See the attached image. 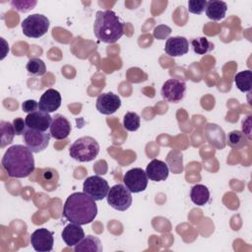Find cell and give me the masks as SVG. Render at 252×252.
Returning <instances> with one entry per match:
<instances>
[{"mask_svg":"<svg viewBox=\"0 0 252 252\" xmlns=\"http://www.w3.org/2000/svg\"><path fill=\"white\" fill-rule=\"evenodd\" d=\"M145 171L150 180L158 182L163 181L168 177L169 168L164 161L154 158L149 162Z\"/></svg>","mask_w":252,"mask_h":252,"instance_id":"obj_17","label":"cell"},{"mask_svg":"<svg viewBox=\"0 0 252 252\" xmlns=\"http://www.w3.org/2000/svg\"><path fill=\"white\" fill-rule=\"evenodd\" d=\"M164 51L172 57L185 55L189 51V41L184 36L169 37L165 42Z\"/></svg>","mask_w":252,"mask_h":252,"instance_id":"obj_16","label":"cell"},{"mask_svg":"<svg viewBox=\"0 0 252 252\" xmlns=\"http://www.w3.org/2000/svg\"><path fill=\"white\" fill-rule=\"evenodd\" d=\"M227 5L223 1H207L206 15L210 20L220 21L225 17Z\"/></svg>","mask_w":252,"mask_h":252,"instance_id":"obj_19","label":"cell"},{"mask_svg":"<svg viewBox=\"0 0 252 252\" xmlns=\"http://www.w3.org/2000/svg\"><path fill=\"white\" fill-rule=\"evenodd\" d=\"M13 127H14V130H15V133L16 135H24V133L26 132V130L28 129L27 127V124H26V121L21 118V117H18V118H15L13 120Z\"/></svg>","mask_w":252,"mask_h":252,"instance_id":"obj_30","label":"cell"},{"mask_svg":"<svg viewBox=\"0 0 252 252\" xmlns=\"http://www.w3.org/2000/svg\"><path fill=\"white\" fill-rule=\"evenodd\" d=\"M61 105V94L54 89L46 90L38 101V110L51 113L57 110Z\"/></svg>","mask_w":252,"mask_h":252,"instance_id":"obj_14","label":"cell"},{"mask_svg":"<svg viewBox=\"0 0 252 252\" xmlns=\"http://www.w3.org/2000/svg\"><path fill=\"white\" fill-rule=\"evenodd\" d=\"M61 236L65 244L69 247H72L77 245L86 235L84 229L80 224L70 222L63 228Z\"/></svg>","mask_w":252,"mask_h":252,"instance_id":"obj_18","label":"cell"},{"mask_svg":"<svg viewBox=\"0 0 252 252\" xmlns=\"http://www.w3.org/2000/svg\"><path fill=\"white\" fill-rule=\"evenodd\" d=\"M148 179L145 170L140 167H134L124 174L123 183L131 193H140L147 188Z\"/></svg>","mask_w":252,"mask_h":252,"instance_id":"obj_9","label":"cell"},{"mask_svg":"<svg viewBox=\"0 0 252 252\" xmlns=\"http://www.w3.org/2000/svg\"><path fill=\"white\" fill-rule=\"evenodd\" d=\"M226 142L230 148L234 150H239L247 145V138L242 131L233 130L228 133Z\"/></svg>","mask_w":252,"mask_h":252,"instance_id":"obj_24","label":"cell"},{"mask_svg":"<svg viewBox=\"0 0 252 252\" xmlns=\"http://www.w3.org/2000/svg\"><path fill=\"white\" fill-rule=\"evenodd\" d=\"M95 106L99 113L110 115L120 108L121 99L117 94L113 93H102L97 96Z\"/></svg>","mask_w":252,"mask_h":252,"instance_id":"obj_12","label":"cell"},{"mask_svg":"<svg viewBox=\"0 0 252 252\" xmlns=\"http://www.w3.org/2000/svg\"><path fill=\"white\" fill-rule=\"evenodd\" d=\"M49 28V20L42 14H32L22 22L23 33L28 37L39 38L43 36Z\"/></svg>","mask_w":252,"mask_h":252,"instance_id":"obj_5","label":"cell"},{"mask_svg":"<svg viewBox=\"0 0 252 252\" xmlns=\"http://www.w3.org/2000/svg\"><path fill=\"white\" fill-rule=\"evenodd\" d=\"M191 45L194 52L199 55H204L212 51L214 48V44L211 41H209V39L205 36L193 38L191 40Z\"/></svg>","mask_w":252,"mask_h":252,"instance_id":"obj_25","label":"cell"},{"mask_svg":"<svg viewBox=\"0 0 252 252\" xmlns=\"http://www.w3.org/2000/svg\"><path fill=\"white\" fill-rule=\"evenodd\" d=\"M94 33L105 43H115L124 33V24L112 10L97 11L94 23Z\"/></svg>","mask_w":252,"mask_h":252,"instance_id":"obj_3","label":"cell"},{"mask_svg":"<svg viewBox=\"0 0 252 252\" xmlns=\"http://www.w3.org/2000/svg\"><path fill=\"white\" fill-rule=\"evenodd\" d=\"M191 201L197 206H204L210 201V191L207 186L203 184H196L190 191Z\"/></svg>","mask_w":252,"mask_h":252,"instance_id":"obj_21","label":"cell"},{"mask_svg":"<svg viewBox=\"0 0 252 252\" xmlns=\"http://www.w3.org/2000/svg\"><path fill=\"white\" fill-rule=\"evenodd\" d=\"M123 127L127 131H137L140 127V116L135 112H127L123 118Z\"/></svg>","mask_w":252,"mask_h":252,"instance_id":"obj_27","label":"cell"},{"mask_svg":"<svg viewBox=\"0 0 252 252\" xmlns=\"http://www.w3.org/2000/svg\"><path fill=\"white\" fill-rule=\"evenodd\" d=\"M36 1H12L11 5L13 7V9L18 10L20 12L26 13L32 9H33V6H35Z\"/></svg>","mask_w":252,"mask_h":252,"instance_id":"obj_29","label":"cell"},{"mask_svg":"<svg viewBox=\"0 0 252 252\" xmlns=\"http://www.w3.org/2000/svg\"><path fill=\"white\" fill-rule=\"evenodd\" d=\"M38 108V102L34 99H28L22 103V109L24 112L32 113Z\"/></svg>","mask_w":252,"mask_h":252,"instance_id":"obj_31","label":"cell"},{"mask_svg":"<svg viewBox=\"0 0 252 252\" xmlns=\"http://www.w3.org/2000/svg\"><path fill=\"white\" fill-rule=\"evenodd\" d=\"M27 71L32 76H42L46 72V66L43 60L39 58H32L27 63Z\"/></svg>","mask_w":252,"mask_h":252,"instance_id":"obj_26","label":"cell"},{"mask_svg":"<svg viewBox=\"0 0 252 252\" xmlns=\"http://www.w3.org/2000/svg\"><path fill=\"white\" fill-rule=\"evenodd\" d=\"M186 93V83L181 79H168L161 87L160 94L163 99L177 103L182 100Z\"/></svg>","mask_w":252,"mask_h":252,"instance_id":"obj_8","label":"cell"},{"mask_svg":"<svg viewBox=\"0 0 252 252\" xmlns=\"http://www.w3.org/2000/svg\"><path fill=\"white\" fill-rule=\"evenodd\" d=\"M108 182L99 175H93L85 179L83 184V192L93 198L94 201L104 199L108 193Z\"/></svg>","mask_w":252,"mask_h":252,"instance_id":"obj_7","label":"cell"},{"mask_svg":"<svg viewBox=\"0 0 252 252\" xmlns=\"http://www.w3.org/2000/svg\"><path fill=\"white\" fill-rule=\"evenodd\" d=\"M99 153V145L95 139L85 136L77 139L69 149L70 157L80 162L94 160Z\"/></svg>","mask_w":252,"mask_h":252,"instance_id":"obj_4","label":"cell"},{"mask_svg":"<svg viewBox=\"0 0 252 252\" xmlns=\"http://www.w3.org/2000/svg\"><path fill=\"white\" fill-rule=\"evenodd\" d=\"M32 248L37 252H49L53 249V232L47 228H38L34 230L30 238Z\"/></svg>","mask_w":252,"mask_h":252,"instance_id":"obj_11","label":"cell"},{"mask_svg":"<svg viewBox=\"0 0 252 252\" xmlns=\"http://www.w3.org/2000/svg\"><path fill=\"white\" fill-rule=\"evenodd\" d=\"M0 148L3 149L7 145L11 144L13 142V139L16 135L13 124L8 121H1L0 122Z\"/></svg>","mask_w":252,"mask_h":252,"instance_id":"obj_23","label":"cell"},{"mask_svg":"<svg viewBox=\"0 0 252 252\" xmlns=\"http://www.w3.org/2000/svg\"><path fill=\"white\" fill-rule=\"evenodd\" d=\"M108 205L114 210L124 212L132 205V195L124 184H115L109 188L106 195Z\"/></svg>","mask_w":252,"mask_h":252,"instance_id":"obj_6","label":"cell"},{"mask_svg":"<svg viewBox=\"0 0 252 252\" xmlns=\"http://www.w3.org/2000/svg\"><path fill=\"white\" fill-rule=\"evenodd\" d=\"M207 1L206 0H189L188 1V11L195 15H200L206 10Z\"/></svg>","mask_w":252,"mask_h":252,"instance_id":"obj_28","label":"cell"},{"mask_svg":"<svg viewBox=\"0 0 252 252\" xmlns=\"http://www.w3.org/2000/svg\"><path fill=\"white\" fill-rule=\"evenodd\" d=\"M27 127L32 130H37L41 132H46L50 128L52 117L49 113L43 112L41 110H35L32 113H28L25 118Z\"/></svg>","mask_w":252,"mask_h":252,"instance_id":"obj_13","label":"cell"},{"mask_svg":"<svg viewBox=\"0 0 252 252\" xmlns=\"http://www.w3.org/2000/svg\"><path fill=\"white\" fill-rule=\"evenodd\" d=\"M50 137V134L47 132L28 128L23 135V141L32 153H39L47 148Z\"/></svg>","mask_w":252,"mask_h":252,"instance_id":"obj_10","label":"cell"},{"mask_svg":"<svg viewBox=\"0 0 252 252\" xmlns=\"http://www.w3.org/2000/svg\"><path fill=\"white\" fill-rule=\"evenodd\" d=\"M74 251L76 252H101L102 244L98 237L94 235L85 236L77 245L74 247Z\"/></svg>","mask_w":252,"mask_h":252,"instance_id":"obj_20","label":"cell"},{"mask_svg":"<svg viewBox=\"0 0 252 252\" xmlns=\"http://www.w3.org/2000/svg\"><path fill=\"white\" fill-rule=\"evenodd\" d=\"M71 132V124L69 120L62 114H55L49 128V134L56 140L66 139Z\"/></svg>","mask_w":252,"mask_h":252,"instance_id":"obj_15","label":"cell"},{"mask_svg":"<svg viewBox=\"0 0 252 252\" xmlns=\"http://www.w3.org/2000/svg\"><path fill=\"white\" fill-rule=\"evenodd\" d=\"M97 215L95 201L84 192L72 193L65 201L62 216L80 225L91 223Z\"/></svg>","mask_w":252,"mask_h":252,"instance_id":"obj_1","label":"cell"},{"mask_svg":"<svg viewBox=\"0 0 252 252\" xmlns=\"http://www.w3.org/2000/svg\"><path fill=\"white\" fill-rule=\"evenodd\" d=\"M234 84L240 92H250L252 89V72L250 70H244L236 73L234 76Z\"/></svg>","mask_w":252,"mask_h":252,"instance_id":"obj_22","label":"cell"},{"mask_svg":"<svg viewBox=\"0 0 252 252\" xmlns=\"http://www.w3.org/2000/svg\"><path fill=\"white\" fill-rule=\"evenodd\" d=\"M1 162L10 177L25 178L34 171L33 155L27 146H11L5 152Z\"/></svg>","mask_w":252,"mask_h":252,"instance_id":"obj_2","label":"cell"}]
</instances>
